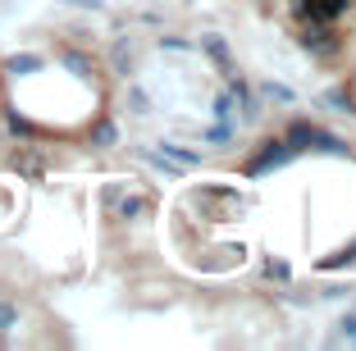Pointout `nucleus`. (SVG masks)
Masks as SVG:
<instances>
[{
    "label": "nucleus",
    "mask_w": 356,
    "mask_h": 351,
    "mask_svg": "<svg viewBox=\"0 0 356 351\" xmlns=\"http://www.w3.org/2000/svg\"><path fill=\"white\" fill-rule=\"evenodd\" d=\"M115 137H119V128H115V124H101V128H96V146H110Z\"/></svg>",
    "instance_id": "obj_2"
},
{
    "label": "nucleus",
    "mask_w": 356,
    "mask_h": 351,
    "mask_svg": "<svg viewBox=\"0 0 356 351\" xmlns=\"http://www.w3.org/2000/svg\"><path fill=\"white\" fill-rule=\"evenodd\" d=\"M5 69H10V73H32V69H37V60H32V55H14Z\"/></svg>",
    "instance_id": "obj_1"
},
{
    "label": "nucleus",
    "mask_w": 356,
    "mask_h": 351,
    "mask_svg": "<svg viewBox=\"0 0 356 351\" xmlns=\"http://www.w3.org/2000/svg\"><path fill=\"white\" fill-rule=\"evenodd\" d=\"M14 320H19V310H14V306H10V301H0V329H10V324H14Z\"/></svg>",
    "instance_id": "obj_3"
}]
</instances>
